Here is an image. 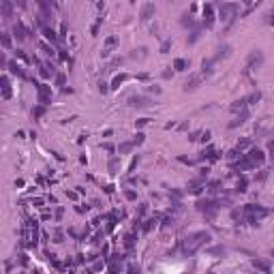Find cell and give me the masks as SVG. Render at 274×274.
<instances>
[{
  "mask_svg": "<svg viewBox=\"0 0 274 274\" xmlns=\"http://www.w3.org/2000/svg\"><path fill=\"white\" fill-rule=\"evenodd\" d=\"M212 240V236L208 234V231H195V234H191V236L184 240V255H193L199 246H203L206 242H210Z\"/></svg>",
  "mask_w": 274,
  "mask_h": 274,
  "instance_id": "6da1fadb",
  "label": "cell"
},
{
  "mask_svg": "<svg viewBox=\"0 0 274 274\" xmlns=\"http://www.w3.org/2000/svg\"><path fill=\"white\" fill-rule=\"evenodd\" d=\"M263 62V52L261 49H253L251 54H248V58H246V64L248 67H255V64H261Z\"/></svg>",
  "mask_w": 274,
  "mask_h": 274,
  "instance_id": "7a4b0ae2",
  "label": "cell"
},
{
  "mask_svg": "<svg viewBox=\"0 0 274 274\" xmlns=\"http://www.w3.org/2000/svg\"><path fill=\"white\" fill-rule=\"evenodd\" d=\"M197 208L199 210H203V212H212V210H216L219 208V201H214V199H203L197 203Z\"/></svg>",
  "mask_w": 274,
  "mask_h": 274,
  "instance_id": "3957f363",
  "label": "cell"
},
{
  "mask_svg": "<svg viewBox=\"0 0 274 274\" xmlns=\"http://www.w3.org/2000/svg\"><path fill=\"white\" fill-rule=\"evenodd\" d=\"M248 116H251V111H248V109H242V111L236 116V120H231V122H229V128H236L238 124H244Z\"/></svg>",
  "mask_w": 274,
  "mask_h": 274,
  "instance_id": "277c9868",
  "label": "cell"
},
{
  "mask_svg": "<svg viewBox=\"0 0 274 274\" xmlns=\"http://www.w3.org/2000/svg\"><path fill=\"white\" fill-rule=\"evenodd\" d=\"M248 161L253 163V167H255V165H261L263 163V152H261L259 148H253L251 154H248Z\"/></svg>",
  "mask_w": 274,
  "mask_h": 274,
  "instance_id": "5b68a950",
  "label": "cell"
},
{
  "mask_svg": "<svg viewBox=\"0 0 274 274\" xmlns=\"http://www.w3.org/2000/svg\"><path fill=\"white\" fill-rule=\"evenodd\" d=\"M128 103H131L133 107H148V105H150V99H146V96H131Z\"/></svg>",
  "mask_w": 274,
  "mask_h": 274,
  "instance_id": "8992f818",
  "label": "cell"
},
{
  "mask_svg": "<svg viewBox=\"0 0 274 274\" xmlns=\"http://www.w3.org/2000/svg\"><path fill=\"white\" fill-rule=\"evenodd\" d=\"M13 32H15V39H17V41H21V39L28 37V30L24 28V24H21V21H17V24L13 26Z\"/></svg>",
  "mask_w": 274,
  "mask_h": 274,
  "instance_id": "52a82bcc",
  "label": "cell"
},
{
  "mask_svg": "<svg viewBox=\"0 0 274 274\" xmlns=\"http://www.w3.org/2000/svg\"><path fill=\"white\" fill-rule=\"evenodd\" d=\"M2 99H4V101L11 99V86H9V77H7V75L2 77Z\"/></svg>",
  "mask_w": 274,
  "mask_h": 274,
  "instance_id": "ba28073f",
  "label": "cell"
},
{
  "mask_svg": "<svg viewBox=\"0 0 274 274\" xmlns=\"http://www.w3.org/2000/svg\"><path fill=\"white\" fill-rule=\"evenodd\" d=\"M253 266H255L257 270H261L263 274L270 272V263H268V261H263V259H253Z\"/></svg>",
  "mask_w": 274,
  "mask_h": 274,
  "instance_id": "9c48e42d",
  "label": "cell"
},
{
  "mask_svg": "<svg viewBox=\"0 0 274 274\" xmlns=\"http://www.w3.org/2000/svg\"><path fill=\"white\" fill-rule=\"evenodd\" d=\"M203 17H206V19H203V24L210 28V26H212V21H214V17H212V7H210V4L203 9Z\"/></svg>",
  "mask_w": 274,
  "mask_h": 274,
  "instance_id": "30bf717a",
  "label": "cell"
},
{
  "mask_svg": "<svg viewBox=\"0 0 274 274\" xmlns=\"http://www.w3.org/2000/svg\"><path fill=\"white\" fill-rule=\"evenodd\" d=\"M152 13H154V4H152V2H148V4H144V9H142V15H139V17H142V19H148Z\"/></svg>",
  "mask_w": 274,
  "mask_h": 274,
  "instance_id": "8fae6325",
  "label": "cell"
},
{
  "mask_svg": "<svg viewBox=\"0 0 274 274\" xmlns=\"http://www.w3.org/2000/svg\"><path fill=\"white\" fill-rule=\"evenodd\" d=\"M199 81H201V77H191L186 84H184V90L188 92V90H195L197 86H199Z\"/></svg>",
  "mask_w": 274,
  "mask_h": 274,
  "instance_id": "7c38bea8",
  "label": "cell"
},
{
  "mask_svg": "<svg viewBox=\"0 0 274 274\" xmlns=\"http://www.w3.org/2000/svg\"><path fill=\"white\" fill-rule=\"evenodd\" d=\"M229 54H231V45H221V47H219V54L214 56V60H219V58H227Z\"/></svg>",
  "mask_w": 274,
  "mask_h": 274,
  "instance_id": "4fadbf2b",
  "label": "cell"
},
{
  "mask_svg": "<svg viewBox=\"0 0 274 274\" xmlns=\"http://www.w3.org/2000/svg\"><path fill=\"white\" fill-rule=\"evenodd\" d=\"M246 96L244 99H238V101H234V105H231V111H240V109H246Z\"/></svg>",
  "mask_w": 274,
  "mask_h": 274,
  "instance_id": "5bb4252c",
  "label": "cell"
},
{
  "mask_svg": "<svg viewBox=\"0 0 274 274\" xmlns=\"http://www.w3.org/2000/svg\"><path fill=\"white\" fill-rule=\"evenodd\" d=\"M214 62H216L214 58H210V60H203V62H201V69H203V73H206V75L212 73V67H214Z\"/></svg>",
  "mask_w": 274,
  "mask_h": 274,
  "instance_id": "9a60e30c",
  "label": "cell"
},
{
  "mask_svg": "<svg viewBox=\"0 0 274 274\" xmlns=\"http://www.w3.org/2000/svg\"><path fill=\"white\" fill-rule=\"evenodd\" d=\"M124 81H127V75H116L114 81H111V88L116 90V88H120V84H124Z\"/></svg>",
  "mask_w": 274,
  "mask_h": 274,
  "instance_id": "2e32d148",
  "label": "cell"
},
{
  "mask_svg": "<svg viewBox=\"0 0 274 274\" xmlns=\"http://www.w3.org/2000/svg\"><path fill=\"white\" fill-rule=\"evenodd\" d=\"M9 69H11V73H13V75H17V77H26V73L21 71V67H17L15 62H11V64H9Z\"/></svg>",
  "mask_w": 274,
  "mask_h": 274,
  "instance_id": "e0dca14e",
  "label": "cell"
},
{
  "mask_svg": "<svg viewBox=\"0 0 274 274\" xmlns=\"http://www.w3.org/2000/svg\"><path fill=\"white\" fill-rule=\"evenodd\" d=\"M186 67H188V62H186L184 58H178V60L174 62V69H176V71H184Z\"/></svg>",
  "mask_w": 274,
  "mask_h": 274,
  "instance_id": "ac0fdd59",
  "label": "cell"
},
{
  "mask_svg": "<svg viewBox=\"0 0 274 274\" xmlns=\"http://www.w3.org/2000/svg\"><path fill=\"white\" fill-rule=\"evenodd\" d=\"M259 99H261V92L257 90V92H253V94H248V96H246V103H248V105H253V103H257Z\"/></svg>",
  "mask_w": 274,
  "mask_h": 274,
  "instance_id": "d6986e66",
  "label": "cell"
},
{
  "mask_svg": "<svg viewBox=\"0 0 274 274\" xmlns=\"http://www.w3.org/2000/svg\"><path fill=\"white\" fill-rule=\"evenodd\" d=\"M208 255H225V246H214V248H208Z\"/></svg>",
  "mask_w": 274,
  "mask_h": 274,
  "instance_id": "ffe728a7",
  "label": "cell"
},
{
  "mask_svg": "<svg viewBox=\"0 0 274 274\" xmlns=\"http://www.w3.org/2000/svg\"><path fill=\"white\" fill-rule=\"evenodd\" d=\"M43 35H45L47 41H56V32L52 30V28H43Z\"/></svg>",
  "mask_w": 274,
  "mask_h": 274,
  "instance_id": "44dd1931",
  "label": "cell"
},
{
  "mask_svg": "<svg viewBox=\"0 0 274 274\" xmlns=\"http://www.w3.org/2000/svg\"><path fill=\"white\" fill-rule=\"evenodd\" d=\"M180 21H182V26H193V17H191V13H184Z\"/></svg>",
  "mask_w": 274,
  "mask_h": 274,
  "instance_id": "7402d4cb",
  "label": "cell"
},
{
  "mask_svg": "<svg viewBox=\"0 0 274 274\" xmlns=\"http://www.w3.org/2000/svg\"><path fill=\"white\" fill-rule=\"evenodd\" d=\"M118 165H120V159H111V161H109V169H111V174H116Z\"/></svg>",
  "mask_w": 274,
  "mask_h": 274,
  "instance_id": "603a6c76",
  "label": "cell"
},
{
  "mask_svg": "<svg viewBox=\"0 0 274 274\" xmlns=\"http://www.w3.org/2000/svg\"><path fill=\"white\" fill-rule=\"evenodd\" d=\"M39 47H41V49H43V52H45V54H47V56H54V49H52L49 45H45V43H41Z\"/></svg>",
  "mask_w": 274,
  "mask_h": 274,
  "instance_id": "cb8c5ba5",
  "label": "cell"
},
{
  "mask_svg": "<svg viewBox=\"0 0 274 274\" xmlns=\"http://www.w3.org/2000/svg\"><path fill=\"white\" fill-rule=\"evenodd\" d=\"M43 114H45V107H35V109H32V116H35V118H41Z\"/></svg>",
  "mask_w": 274,
  "mask_h": 274,
  "instance_id": "d4e9b609",
  "label": "cell"
},
{
  "mask_svg": "<svg viewBox=\"0 0 274 274\" xmlns=\"http://www.w3.org/2000/svg\"><path fill=\"white\" fill-rule=\"evenodd\" d=\"M131 148H133V142H127V144H122V146H120V154H124V152H128Z\"/></svg>",
  "mask_w": 274,
  "mask_h": 274,
  "instance_id": "484cf974",
  "label": "cell"
},
{
  "mask_svg": "<svg viewBox=\"0 0 274 274\" xmlns=\"http://www.w3.org/2000/svg\"><path fill=\"white\" fill-rule=\"evenodd\" d=\"M169 47H171V41H163V45H161V54H167Z\"/></svg>",
  "mask_w": 274,
  "mask_h": 274,
  "instance_id": "4316f807",
  "label": "cell"
},
{
  "mask_svg": "<svg viewBox=\"0 0 274 274\" xmlns=\"http://www.w3.org/2000/svg\"><path fill=\"white\" fill-rule=\"evenodd\" d=\"M64 79H67L64 73H58V75H56V84H58V86H64Z\"/></svg>",
  "mask_w": 274,
  "mask_h": 274,
  "instance_id": "83f0119b",
  "label": "cell"
},
{
  "mask_svg": "<svg viewBox=\"0 0 274 274\" xmlns=\"http://www.w3.org/2000/svg\"><path fill=\"white\" fill-rule=\"evenodd\" d=\"M246 146H251V139H240V142H238V150H242V148H246Z\"/></svg>",
  "mask_w": 274,
  "mask_h": 274,
  "instance_id": "f1b7e54d",
  "label": "cell"
},
{
  "mask_svg": "<svg viewBox=\"0 0 274 274\" xmlns=\"http://www.w3.org/2000/svg\"><path fill=\"white\" fill-rule=\"evenodd\" d=\"M124 197H127V199H137V193H135V191H124Z\"/></svg>",
  "mask_w": 274,
  "mask_h": 274,
  "instance_id": "f546056e",
  "label": "cell"
},
{
  "mask_svg": "<svg viewBox=\"0 0 274 274\" xmlns=\"http://www.w3.org/2000/svg\"><path fill=\"white\" fill-rule=\"evenodd\" d=\"M210 137H212V133H210V131H203V133H201V142H203V144H206V142H210Z\"/></svg>",
  "mask_w": 274,
  "mask_h": 274,
  "instance_id": "4dcf8cb0",
  "label": "cell"
},
{
  "mask_svg": "<svg viewBox=\"0 0 274 274\" xmlns=\"http://www.w3.org/2000/svg\"><path fill=\"white\" fill-rule=\"evenodd\" d=\"M116 43H118V37H109L107 41H105V45H107V47H114Z\"/></svg>",
  "mask_w": 274,
  "mask_h": 274,
  "instance_id": "1f68e13d",
  "label": "cell"
},
{
  "mask_svg": "<svg viewBox=\"0 0 274 274\" xmlns=\"http://www.w3.org/2000/svg\"><path fill=\"white\" fill-rule=\"evenodd\" d=\"M2 45H4V47H11V39H9V35H2Z\"/></svg>",
  "mask_w": 274,
  "mask_h": 274,
  "instance_id": "d6a6232c",
  "label": "cell"
},
{
  "mask_svg": "<svg viewBox=\"0 0 274 274\" xmlns=\"http://www.w3.org/2000/svg\"><path fill=\"white\" fill-rule=\"evenodd\" d=\"M142 142H144V133H137L135 139H133V144H142Z\"/></svg>",
  "mask_w": 274,
  "mask_h": 274,
  "instance_id": "836d02e7",
  "label": "cell"
},
{
  "mask_svg": "<svg viewBox=\"0 0 274 274\" xmlns=\"http://www.w3.org/2000/svg\"><path fill=\"white\" fill-rule=\"evenodd\" d=\"M148 90H150V92H154V94H161V88H159V86H150Z\"/></svg>",
  "mask_w": 274,
  "mask_h": 274,
  "instance_id": "e575fe53",
  "label": "cell"
},
{
  "mask_svg": "<svg viewBox=\"0 0 274 274\" xmlns=\"http://www.w3.org/2000/svg\"><path fill=\"white\" fill-rule=\"evenodd\" d=\"M268 24H272V26H274V11L268 13Z\"/></svg>",
  "mask_w": 274,
  "mask_h": 274,
  "instance_id": "d590c367",
  "label": "cell"
},
{
  "mask_svg": "<svg viewBox=\"0 0 274 274\" xmlns=\"http://www.w3.org/2000/svg\"><path fill=\"white\" fill-rule=\"evenodd\" d=\"M99 90H101V92H107V84H105V81H101V84H99Z\"/></svg>",
  "mask_w": 274,
  "mask_h": 274,
  "instance_id": "8d00e7d4",
  "label": "cell"
},
{
  "mask_svg": "<svg viewBox=\"0 0 274 274\" xmlns=\"http://www.w3.org/2000/svg\"><path fill=\"white\" fill-rule=\"evenodd\" d=\"M139 272V268H137V266H131V268H128V274H137Z\"/></svg>",
  "mask_w": 274,
  "mask_h": 274,
  "instance_id": "74e56055",
  "label": "cell"
},
{
  "mask_svg": "<svg viewBox=\"0 0 274 274\" xmlns=\"http://www.w3.org/2000/svg\"><path fill=\"white\" fill-rule=\"evenodd\" d=\"M127 246H133V236H127Z\"/></svg>",
  "mask_w": 274,
  "mask_h": 274,
  "instance_id": "f35d334b",
  "label": "cell"
}]
</instances>
